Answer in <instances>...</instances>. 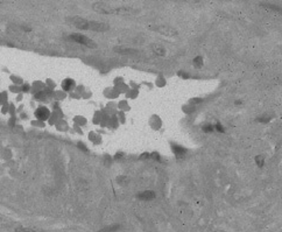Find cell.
Wrapping results in <instances>:
<instances>
[{"mask_svg":"<svg viewBox=\"0 0 282 232\" xmlns=\"http://www.w3.org/2000/svg\"><path fill=\"white\" fill-rule=\"evenodd\" d=\"M68 22L72 25L74 27L81 29V30H94V32H106L110 29L108 25L105 22L99 21H91L81 16H71L68 18Z\"/></svg>","mask_w":282,"mask_h":232,"instance_id":"6da1fadb","label":"cell"},{"mask_svg":"<svg viewBox=\"0 0 282 232\" xmlns=\"http://www.w3.org/2000/svg\"><path fill=\"white\" fill-rule=\"evenodd\" d=\"M69 40H71L75 43H78L81 46L88 47V48H96L97 44L94 43V41H92L90 37L82 35V34H70L69 35Z\"/></svg>","mask_w":282,"mask_h":232,"instance_id":"7a4b0ae2","label":"cell"},{"mask_svg":"<svg viewBox=\"0 0 282 232\" xmlns=\"http://www.w3.org/2000/svg\"><path fill=\"white\" fill-rule=\"evenodd\" d=\"M150 28L154 29L155 32H159L160 34L168 35V36H174L177 34V32L175 29H173L172 27H168V26H156V27H150Z\"/></svg>","mask_w":282,"mask_h":232,"instance_id":"3957f363","label":"cell"},{"mask_svg":"<svg viewBox=\"0 0 282 232\" xmlns=\"http://www.w3.org/2000/svg\"><path fill=\"white\" fill-rule=\"evenodd\" d=\"M49 116H50V112H49V110H48L47 108H44V106H40V108L35 111V117H36L37 119H40V120H47V119L49 118Z\"/></svg>","mask_w":282,"mask_h":232,"instance_id":"277c9868","label":"cell"},{"mask_svg":"<svg viewBox=\"0 0 282 232\" xmlns=\"http://www.w3.org/2000/svg\"><path fill=\"white\" fill-rule=\"evenodd\" d=\"M138 198L141 201H152L155 198V193L152 190H146V191H142L141 194H139Z\"/></svg>","mask_w":282,"mask_h":232,"instance_id":"5b68a950","label":"cell"},{"mask_svg":"<svg viewBox=\"0 0 282 232\" xmlns=\"http://www.w3.org/2000/svg\"><path fill=\"white\" fill-rule=\"evenodd\" d=\"M172 149L174 152V154L177 156V157H183L186 154H187V149L182 146H179V145H173L172 146Z\"/></svg>","mask_w":282,"mask_h":232,"instance_id":"8992f818","label":"cell"},{"mask_svg":"<svg viewBox=\"0 0 282 232\" xmlns=\"http://www.w3.org/2000/svg\"><path fill=\"white\" fill-rule=\"evenodd\" d=\"M62 88L63 90L65 91H71L74 88H75V82L71 79V78H67L62 82Z\"/></svg>","mask_w":282,"mask_h":232,"instance_id":"52a82bcc","label":"cell"},{"mask_svg":"<svg viewBox=\"0 0 282 232\" xmlns=\"http://www.w3.org/2000/svg\"><path fill=\"white\" fill-rule=\"evenodd\" d=\"M264 8H267L269 11H273V12H278L282 15V7H279L276 5H273V4H260Z\"/></svg>","mask_w":282,"mask_h":232,"instance_id":"ba28073f","label":"cell"},{"mask_svg":"<svg viewBox=\"0 0 282 232\" xmlns=\"http://www.w3.org/2000/svg\"><path fill=\"white\" fill-rule=\"evenodd\" d=\"M120 229V225L115 224V225H108V226H105L99 232H117Z\"/></svg>","mask_w":282,"mask_h":232,"instance_id":"9c48e42d","label":"cell"},{"mask_svg":"<svg viewBox=\"0 0 282 232\" xmlns=\"http://www.w3.org/2000/svg\"><path fill=\"white\" fill-rule=\"evenodd\" d=\"M115 50H117V53H119V54H126V55L136 54V50H134V49H127V48H117Z\"/></svg>","mask_w":282,"mask_h":232,"instance_id":"30bf717a","label":"cell"},{"mask_svg":"<svg viewBox=\"0 0 282 232\" xmlns=\"http://www.w3.org/2000/svg\"><path fill=\"white\" fill-rule=\"evenodd\" d=\"M272 120V116L271 115H262V116L258 117L257 118V121L258 122H262V124H267Z\"/></svg>","mask_w":282,"mask_h":232,"instance_id":"8fae6325","label":"cell"},{"mask_svg":"<svg viewBox=\"0 0 282 232\" xmlns=\"http://www.w3.org/2000/svg\"><path fill=\"white\" fill-rule=\"evenodd\" d=\"M153 48V51L156 54V55H160V56H163L165 55V49L162 48V47H160V46H153L152 47Z\"/></svg>","mask_w":282,"mask_h":232,"instance_id":"7c38bea8","label":"cell"},{"mask_svg":"<svg viewBox=\"0 0 282 232\" xmlns=\"http://www.w3.org/2000/svg\"><path fill=\"white\" fill-rule=\"evenodd\" d=\"M193 65L196 68H202L203 67V58L200 56H197L193 58Z\"/></svg>","mask_w":282,"mask_h":232,"instance_id":"4fadbf2b","label":"cell"},{"mask_svg":"<svg viewBox=\"0 0 282 232\" xmlns=\"http://www.w3.org/2000/svg\"><path fill=\"white\" fill-rule=\"evenodd\" d=\"M203 131L206 132V133H212V132H214V125L206 124V125L203 126Z\"/></svg>","mask_w":282,"mask_h":232,"instance_id":"5bb4252c","label":"cell"},{"mask_svg":"<svg viewBox=\"0 0 282 232\" xmlns=\"http://www.w3.org/2000/svg\"><path fill=\"white\" fill-rule=\"evenodd\" d=\"M214 131H217V132H219V133H224V132H225V128H224V126H223L220 122H216V124H214Z\"/></svg>","mask_w":282,"mask_h":232,"instance_id":"9a60e30c","label":"cell"},{"mask_svg":"<svg viewBox=\"0 0 282 232\" xmlns=\"http://www.w3.org/2000/svg\"><path fill=\"white\" fill-rule=\"evenodd\" d=\"M255 163L259 166V167H262L264 166V163H265V161H264V157H261L260 155H258L257 157H255Z\"/></svg>","mask_w":282,"mask_h":232,"instance_id":"2e32d148","label":"cell"},{"mask_svg":"<svg viewBox=\"0 0 282 232\" xmlns=\"http://www.w3.org/2000/svg\"><path fill=\"white\" fill-rule=\"evenodd\" d=\"M184 1H197V0H184Z\"/></svg>","mask_w":282,"mask_h":232,"instance_id":"e0dca14e","label":"cell"}]
</instances>
